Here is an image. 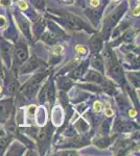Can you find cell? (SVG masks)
Instances as JSON below:
<instances>
[{"label":"cell","instance_id":"1","mask_svg":"<svg viewBox=\"0 0 140 156\" xmlns=\"http://www.w3.org/2000/svg\"><path fill=\"white\" fill-rule=\"evenodd\" d=\"M65 24L68 27L73 28V29H82V28L86 27L85 23L82 20H80L78 17H75L73 15H67L65 17Z\"/></svg>","mask_w":140,"mask_h":156},{"label":"cell","instance_id":"2","mask_svg":"<svg viewBox=\"0 0 140 156\" xmlns=\"http://www.w3.org/2000/svg\"><path fill=\"white\" fill-rule=\"evenodd\" d=\"M125 6H120V8H118L117 10H115L114 12L111 14L109 17H108L107 21H106V27L107 28H111L113 26V25L115 24L116 22L118 21V19L120 18V16L123 15V12H125Z\"/></svg>","mask_w":140,"mask_h":156},{"label":"cell","instance_id":"3","mask_svg":"<svg viewBox=\"0 0 140 156\" xmlns=\"http://www.w3.org/2000/svg\"><path fill=\"white\" fill-rule=\"evenodd\" d=\"M15 56L19 62H24L27 60L28 53L26 46L24 44H18L15 48Z\"/></svg>","mask_w":140,"mask_h":156},{"label":"cell","instance_id":"4","mask_svg":"<svg viewBox=\"0 0 140 156\" xmlns=\"http://www.w3.org/2000/svg\"><path fill=\"white\" fill-rule=\"evenodd\" d=\"M110 74L119 82H123V69L118 64H113L112 66H110Z\"/></svg>","mask_w":140,"mask_h":156},{"label":"cell","instance_id":"5","mask_svg":"<svg viewBox=\"0 0 140 156\" xmlns=\"http://www.w3.org/2000/svg\"><path fill=\"white\" fill-rule=\"evenodd\" d=\"M40 64H41V62L38 60H36V58H32L29 62H26V64L23 66L21 72L26 73V72H30V71H34V70L38 69V68L40 67Z\"/></svg>","mask_w":140,"mask_h":156},{"label":"cell","instance_id":"6","mask_svg":"<svg viewBox=\"0 0 140 156\" xmlns=\"http://www.w3.org/2000/svg\"><path fill=\"white\" fill-rule=\"evenodd\" d=\"M18 23H19V26H20L22 32L25 35V37L30 39V37H32V35H30V27L27 21L25 20L24 18H18Z\"/></svg>","mask_w":140,"mask_h":156},{"label":"cell","instance_id":"7","mask_svg":"<svg viewBox=\"0 0 140 156\" xmlns=\"http://www.w3.org/2000/svg\"><path fill=\"white\" fill-rule=\"evenodd\" d=\"M39 87V83H34V82H29L28 85H26L24 89V94L27 98H32L36 95Z\"/></svg>","mask_w":140,"mask_h":156},{"label":"cell","instance_id":"8","mask_svg":"<svg viewBox=\"0 0 140 156\" xmlns=\"http://www.w3.org/2000/svg\"><path fill=\"white\" fill-rule=\"evenodd\" d=\"M86 79L91 82H95V83H103L104 81V78L102 77V75L97 72H94V71L88 72L86 75Z\"/></svg>","mask_w":140,"mask_h":156},{"label":"cell","instance_id":"9","mask_svg":"<svg viewBox=\"0 0 140 156\" xmlns=\"http://www.w3.org/2000/svg\"><path fill=\"white\" fill-rule=\"evenodd\" d=\"M1 51H2L3 57L5 58V60L8 62V64H10V52H12V46H10L8 43L4 42V41H1Z\"/></svg>","mask_w":140,"mask_h":156},{"label":"cell","instance_id":"10","mask_svg":"<svg viewBox=\"0 0 140 156\" xmlns=\"http://www.w3.org/2000/svg\"><path fill=\"white\" fill-rule=\"evenodd\" d=\"M87 66H88V62H85V64H82L80 67L75 68L72 72L70 73V77H71V78H74V79H75V78H80V77L84 74V72L86 71V68H87Z\"/></svg>","mask_w":140,"mask_h":156},{"label":"cell","instance_id":"11","mask_svg":"<svg viewBox=\"0 0 140 156\" xmlns=\"http://www.w3.org/2000/svg\"><path fill=\"white\" fill-rule=\"evenodd\" d=\"M43 41L46 42L49 45H53L57 42V33H52V32H47L45 35H43Z\"/></svg>","mask_w":140,"mask_h":156},{"label":"cell","instance_id":"12","mask_svg":"<svg viewBox=\"0 0 140 156\" xmlns=\"http://www.w3.org/2000/svg\"><path fill=\"white\" fill-rule=\"evenodd\" d=\"M10 112V103L8 102H0V118H4Z\"/></svg>","mask_w":140,"mask_h":156},{"label":"cell","instance_id":"13","mask_svg":"<svg viewBox=\"0 0 140 156\" xmlns=\"http://www.w3.org/2000/svg\"><path fill=\"white\" fill-rule=\"evenodd\" d=\"M91 49L94 52H98L100 49H102V46H103V42L100 40L99 37H94L92 41H91Z\"/></svg>","mask_w":140,"mask_h":156},{"label":"cell","instance_id":"14","mask_svg":"<svg viewBox=\"0 0 140 156\" xmlns=\"http://www.w3.org/2000/svg\"><path fill=\"white\" fill-rule=\"evenodd\" d=\"M92 64L94 68H96V69L99 70V71H104V62L99 55H95V56L93 57Z\"/></svg>","mask_w":140,"mask_h":156},{"label":"cell","instance_id":"15","mask_svg":"<svg viewBox=\"0 0 140 156\" xmlns=\"http://www.w3.org/2000/svg\"><path fill=\"white\" fill-rule=\"evenodd\" d=\"M47 97L48 99H49L50 103L52 104L55 102V85L53 83H50L49 87H47Z\"/></svg>","mask_w":140,"mask_h":156},{"label":"cell","instance_id":"16","mask_svg":"<svg viewBox=\"0 0 140 156\" xmlns=\"http://www.w3.org/2000/svg\"><path fill=\"white\" fill-rule=\"evenodd\" d=\"M49 129L47 128V127H45V128H43L42 130L40 131V133L38 134V139H39V141H41V143H43V141H45L46 139L49 137Z\"/></svg>","mask_w":140,"mask_h":156},{"label":"cell","instance_id":"17","mask_svg":"<svg viewBox=\"0 0 140 156\" xmlns=\"http://www.w3.org/2000/svg\"><path fill=\"white\" fill-rule=\"evenodd\" d=\"M18 89H19V83H18L16 80H12V81L8 84V92H10V94L14 95L18 91Z\"/></svg>","mask_w":140,"mask_h":156},{"label":"cell","instance_id":"18","mask_svg":"<svg viewBox=\"0 0 140 156\" xmlns=\"http://www.w3.org/2000/svg\"><path fill=\"white\" fill-rule=\"evenodd\" d=\"M59 85H60L61 89H68L71 87V82H70V80L67 79V78H61V79H59Z\"/></svg>","mask_w":140,"mask_h":156},{"label":"cell","instance_id":"19","mask_svg":"<svg viewBox=\"0 0 140 156\" xmlns=\"http://www.w3.org/2000/svg\"><path fill=\"white\" fill-rule=\"evenodd\" d=\"M109 144H110V141H109V139H107V137H99L98 139L95 141V145H97L100 148L107 147Z\"/></svg>","mask_w":140,"mask_h":156},{"label":"cell","instance_id":"20","mask_svg":"<svg viewBox=\"0 0 140 156\" xmlns=\"http://www.w3.org/2000/svg\"><path fill=\"white\" fill-rule=\"evenodd\" d=\"M34 30H35V33L36 35H41L44 30V24H43V21H40V22H38V24L35 25V27H34Z\"/></svg>","mask_w":140,"mask_h":156},{"label":"cell","instance_id":"21","mask_svg":"<svg viewBox=\"0 0 140 156\" xmlns=\"http://www.w3.org/2000/svg\"><path fill=\"white\" fill-rule=\"evenodd\" d=\"M46 94H47V87H46V85H44V87H42V89H41L40 94H39V100H40L41 103H44V102H45Z\"/></svg>","mask_w":140,"mask_h":156},{"label":"cell","instance_id":"22","mask_svg":"<svg viewBox=\"0 0 140 156\" xmlns=\"http://www.w3.org/2000/svg\"><path fill=\"white\" fill-rule=\"evenodd\" d=\"M90 17H91V19H92L94 22H97L98 21V19L100 18V10H90Z\"/></svg>","mask_w":140,"mask_h":156},{"label":"cell","instance_id":"23","mask_svg":"<svg viewBox=\"0 0 140 156\" xmlns=\"http://www.w3.org/2000/svg\"><path fill=\"white\" fill-rule=\"evenodd\" d=\"M8 141H10L8 137H1V139H0V150H3L5 147L8 146Z\"/></svg>","mask_w":140,"mask_h":156},{"label":"cell","instance_id":"24","mask_svg":"<svg viewBox=\"0 0 140 156\" xmlns=\"http://www.w3.org/2000/svg\"><path fill=\"white\" fill-rule=\"evenodd\" d=\"M78 125L80 127H78V128H80V131H86V130H87L88 129V125H87V123H86L85 121H83V120H80V121L78 122Z\"/></svg>","mask_w":140,"mask_h":156},{"label":"cell","instance_id":"25","mask_svg":"<svg viewBox=\"0 0 140 156\" xmlns=\"http://www.w3.org/2000/svg\"><path fill=\"white\" fill-rule=\"evenodd\" d=\"M33 2L38 8H44V5H45L44 0H33Z\"/></svg>","mask_w":140,"mask_h":156},{"label":"cell","instance_id":"26","mask_svg":"<svg viewBox=\"0 0 140 156\" xmlns=\"http://www.w3.org/2000/svg\"><path fill=\"white\" fill-rule=\"evenodd\" d=\"M75 50H76L78 53H80V54H85L86 53V48L83 47V46H80V45H78V46L75 47Z\"/></svg>","mask_w":140,"mask_h":156},{"label":"cell","instance_id":"27","mask_svg":"<svg viewBox=\"0 0 140 156\" xmlns=\"http://www.w3.org/2000/svg\"><path fill=\"white\" fill-rule=\"evenodd\" d=\"M19 8H20L21 10H27L28 5L25 1H19Z\"/></svg>","mask_w":140,"mask_h":156},{"label":"cell","instance_id":"28","mask_svg":"<svg viewBox=\"0 0 140 156\" xmlns=\"http://www.w3.org/2000/svg\"><path fill=\"white\" fill-rule=\"evenodd\" d=\"M102 107H103V105H102V103L98 101H96L94 103V109H95V112H100L102 110Z\"/></svg>","mask_w":140,"mask_h":156},{"label":"cell","instance_id":"29","mask_svg":"<svg viewBox=\"0 0 140 156\" xmlns=\"http://www.w3.org/2000/svg\"><path fill=\"white\" fill-rule=\"evenodd\" d=\"M36 112V106L35 105H30L29 107H28V114L29 116H34Z\"/></svg>","mask_w":140,"mask_h":156},{"label":"cell","instance_id":"30","mask_svg":"<svg viewBox=\"0 0 140 156\" xmlns=\"http://www.w3.org/2000/svg\"><path fill=\"white\" fill-rule=\"evenodd\" d=\"M0 4L3 6H8L10 4V0H0Z\"/></svg>","mask_w":140,"mask_h":156},{"label":"cell","instance_id":"31","mask_svg":"<svg viewBox=\"0 0 140 156\" xmlns=\"http://www.w3.org/2000/svg\"><path fill=\"white\" fill-rule=\"evenodd\" d=\"M5 24H6V20H5V18L2 17V16H0V27H3Z\"/></svg>","mask_w":140,"mask_h":156},{"label":"cell","instance_id":"32","mask_svg":"<svg viewBox=\"0 0 140 156\" xmlns=\"http://www.w3.org/2000/svg\"><path fill=\"white\" fill-rule=\"evenodd\" d=\"M63 52V48L61 47V46H57V47L55 48V54H61Z\"/></svg>","mask_w":140,"mask_h":156},{"label":"cell","instance_id":"33","mask_svg":"<svg viewBox=\"0 0 140 156\" xmlns=\"http://www.w3.org/2000/svg\"><path fill=\"white\" fill-rule=\"evenodd\" d=\"M99 4V1L98 0H91V5L92 6H97Z\"/></svg>","mask_w":140,"mask_h":156},{"label":"cell","instance_id":"34","mask_svg":"<svg viewBox=\"0 0 140 156\" xmlns=\"http://www.w3.org/2000/svg\"><path fill=\"white\" fill-rule=\"evenodd\" d=\"M106 114H107L108 116H113V110H111L110 108H108L107 110H106Z\"/></svg>","mask_w":140,"mask_h":156},{"label":"cell","instance_id":"35","mask_svg":"<svg viewBox=\"0 0 140 156\" xmlns=\"http://www.w3.org/2000/svg\"><path fill=\"white\" fill-rule=\"evenodd\" d=\"M136 114H137V112H136L135 110H133V109H131L130 112H129V114H130L131 116H136Z\"/></svg>","mask_w":140,"mask_h":156},{"label":"cell","instance_id":"36","mask_svg":"<svg viewBox=\"0 0 140 156\" xmlns=\"http://www.w3.org/2000/svg\"><path fill=\"white\" fill-rule=\"evenodd\" d=\"M134 15H135V16H138V15H139V6H138V8H136L135 12H134Z\"/></svg>","mask_w":140,"mask_h":156},{"label":"cell","instance_id":"37","mask_svg":"<svg viewBox=\"0 0 140 156\" xmlns=\"http://www.w3.org/2000/svg\"><path fill=\"white\" fill-rule=\"evenodd\" d=\"M2 73V66H1V62H0V74Z\"/></svg>","mask_w":140,"mask_h":156},{"label":"cell","instance_id":"38","mask_svg":"<svg viewBox=\"0 0 140 156\" xmlns=\"http://www.w3.org/2000/svg\"><path fill=\"white\" fill-rule=\"evenodd\" d=\"M3 135V131L2 130H0V136H2Z\"/></svg>","mask_w":140,"mask_h":156},{"label":"cell","instance_id":"39","mask_svg":"<svg viewBox=\"0 0 140 156\" xmlns=\"http://www.w3.org/2000/svg\"><path fill=\"white\" fill-rule=\"evenodd\" d=\"M1 92H2V87H0V93H1Z\"/></svg>","mask_w":140,"mask_h":156},{"label":"cell","instance_id":"40","mask_svg":"<svg viewBox=\"0 0 140 156\" xmlns=\"http://www.w3.org/2000/svg\"><path fill=\"white\" fill-rule=\"evenodd\" d=\"M114 1H118V0H114Z\"/></svg>","mask_w":140,"mask_h":156}]
</instances>
